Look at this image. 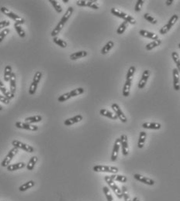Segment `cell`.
<instances>
[{"mask_svg": "<svg viewBox=\"0 0 180 201\" xmlns=\"http://www.w3.org/2000/svg\"><path fill=\"white\" fill-rule=\"evenodd\" d=\"M73 11H74V9H73L72 7L71 6L68 7V10H67V11L65 12V13L64 14V16H62V18L61 19V20L59 21L58 23L57 24V26L54 27V29L52 30V32H51V36H52L53 37H55V36H57L59 34V33L62 31V30L63 29L64 26L65 25V23L68 22V20L70 19V17H71V15H72Z\"/></svg>", "mask_w": 180, "mask_h": 201, "instance_id": "obj_1", "label": "cell"}, {"mask_svg": "<svg viewBox=\"0 0 180 201\" xmlns=\"http://www.w3.org/2000/svg\"><path fill=\"white\" fill-rule=\"evenodd\" d=\"M0 11L2 12L4 15L7 16L8 17H10V19H12L13 20H14L16 22V23L19 24V25H22V24L25 23V19L24 18L20 17L19 16H18L17 14L14 13L13 12L10 11V10H8L6 7H1L0 8Z\"/></svg>", "mask_w": 180, "mask_h": 201, "instance_id": "obj_2", "label": "cell"}, {"mask_svg": "<svg viewBox=\"0 0 180 201\" xmlns=\"http://www.w3.org/2000/svg\"><path fill=\"white\" fill-rule=\"evenodd\" d=\"M111 13L113 15H114L117 17L120 18V19H123L124 21H126L128 23H131L132 25H134V24L136 23V19H134V17H132L131 16H129L126 13H123V12L120 11V10H117L115 8H112L110 10Z\"/></svg>", "mask_w": 180, "mask_h": 201, "instance_id": "obj_3", "label": "cell"}, {"mask_svg": "<svg viewBox=\"0 0 180 201\" xmlns=\"http://www.w3.org/2000/svg\"><path fill=\"white\" fill-rule=\"evenodd\" d=\"M104 179H105V181L106 182V183L108 184V186H109V187H110V189H112L113 191L114 192V193H115L116 196H117V198H119V199H121V198H123V196H122L121 189L119 188L118 186L115 183V181L113 180L109 176H105Z\"/></svg>", "mask_w": 180, "mask_h": 201, "instance_id": "obj_4", "label": "cell"}, {"mask_svg": "<svg viewBox=\"0 0 180 201\" xmlns=\"http://www.w3.org/2000/svg\"><path fill=\"white\" fill-rule=\"evenodd\" d=\"M41 77H42V73L41 71H37L35 73L34 76H33V81H32L31 84L30 86V89H29V94L30 95H33L36 92V89H37V86L39 82L41 81Z\"/></svg>", "mask_w": 180, "mask_h": 201, "instance_id": "obj_5", "label": "cell"}, {"mask_svg": "<svg viewBox=\"0 0 180 201\" xmlns=\"http://www.w3.org/2000/svg\"><path fill=\"white\" fill-rule=\"evenodd\" d=\"M94 172L97 173H109L113 174H116L118 173L119 170L115 166H95L92 168Z\"/></svg>", "mask_w": 180, "mask_h": 201, "instance_id": "obj_6", "label": "cell"}, {"mask_svg": "<svg viewBox=\"0 0 180 201\" xmlns=\"http://www.w3.org/2000/svg\"><path fill=\"white\" fill-rule=\"evenodd\" d=\"M178 15H176V14L173 15V16L170 18V19L169 20L168 23L165 24V25L162 28H161V30H159L160 34H161V35L166 34V33H167L168 32L171 30V28H172V27L175 25V23L178 21Z\"/></svg>", "mask_w": 180, "mask_h": 201, "instance_id": "obj_7", "label": "cell"}, {"mask_svg": "<svg viewBox=\"0 0 180 201\" xmlns=\"http://www.w3.org/2000/svg\"><path fill=\"white\" fill-rule=\"evenodd\" d=\"M12 145L13 146V147L16 148L18 149H22V150H24L27 153H33L34 152V149L31 146L25 144V143L22 142L20 141H18V140H13L12 142Z\"/></svg>", "mask_w": 180, "mask_h": 201, "instance_id": "obj_8", "label": "cell"}, {"mask_svg": "<svg viewBox=\"0 0 180 201\" xmlns=\"http://www.w3.org/2000/svg\"><path fill=\"white\" fill-rule=\"evenodd\" d=\"M17 153H18V149H16V148L13 147V149H10V152L8 153V154H7L6 156L5 157V159L2 160V163H1V166H2V167H7L9 165H10V162H11V161L13 160V157H14Z\"/></svg>", "mask_w": 180, "mask_h": 201, "instance_id": "obj_9", "label": "cell"}, {"mask_svg": "<svg viewBox=\"0 0 180 201\" xmlns=\"http://www.w3.org/2000/svg\"><path fill=\"white\" fill-rule=\"evenodd\" d=\"M111 108L114 110V113L117 115V118L120 120L123 123H126L127 121V118H126V115L123 114V112H122L121 109L120 108V106L117 104V103H114V104L111 105Z\"/></svg>", "mask_w": 180, "mask_h": 201, "instance_id": "obj_10", "label": "cell"}, {"mask_svg": "<svg viewBox=\"0 0 180 201\" xmlns=\"http://www.w3.org/2000/svg\"><path fill=\"white\" fill-rule=\"evenodd\" d=\"M17 129H25V130L32 131V132H36L38 130V127L36 125H33L30 124L28 122H22V121H17L15 124Z\"/></svg>", "mask_w": 180, "mask_h": 201, "instance_id": "obj_11", "label": "cell"}, {"mask_svg": "<svg viewBox=\"0 0 180 201\" xmlns=\"http://www.w3.org/2000/svg\"><path fill=\"white\" fill-rule=\"evenodd\" d=\"M97 1L96 0H92V1H85V0H79L76 2V5L78 6H82V7H89L93 10H98L99 6L96 4Z\"/></svg>", "mask_w": 180, "mask_h": 201, "instance_id": "obj_12", "label": "cell"}, {"mask_svg": "<svg viewBox=\"0 0 180 201\" xmlns=\"http://www.w3.org/2000/svg\"><path fill=\"white\" fill-rule=\"evenodd\" d=\"M120 146L122 148V153L123 156H126L129 154V147H128L127 136L126 135H122L120 136Z\"/></svg>", "mask_w": 180, "mask_h": 201, "instance_id": "obj_13", "label": "cell"}, {"mask_svg": "<svg viewBox=\"0 0 180 201\" xmlns=\"http://www.w3.org/2000/svg\"><path fill=\"white\" fill-rule=\"evenodd\" d=\"M120 138H118L116 139L115 142H114V148H113V152L111 154V161L112 162H115L117 161V157H118L119 150H120Z\"/></svg>", "mask_w": 180, "mask_h": 201, "instance_id": "obj_14", "label": "cell"}, {"mask_svg": "<svg viewBox=\"0 0 180 201\" xmlns=\"http://www.w3.org/2000/svg\"><path fill=\"white\" fill-rule=\"evenodd\" d=\"M134 178L136 179V180L139 181V182L142 183H144V184H146V185L153 186V185H155V180H153V179H150V178H147V177H145V176H141V175L138 174V173H136V174L134 175Z\"/></svg>", "mask_w": 180, "mask_h": 201, "instance_id": "obj_15", "label": "cell"}, {"mask_svg": "<svg viewBox=\"0 0 180 201\" xmlns=\"http://www.w3.org/2000/svg\"><path fill=\"white\" fill-rule=\"evenodd\" d=\"M172 75H173V88L175 91H178L180 90L179 84V72L177 68L172 70Z\"/></svg>", "mask_w": 180, "mask_h": 201, "instance_id": "obj_16", "label": "cell"}, {"mask_svg": "<svg viewBox=\"0 0 180 201\" xmlns=\"http://www.w3.org/2000/svg\"><path fill=\"white\" fill-rule=\"evenodd\" d=\"M150 74H151V72L149 70H145V71L143 72L141 80H140L139 83H138V87L139 89H143V88L145 87L146 83H147L149 77H150Z\"/></svg>", "mask_w": 180, "mask_h": 201, "instance_id": "obj_17", "label": "cell"}, {"mask_svg": "<svg viewBox=\"0 0 180 201\" xmlns=\"http://www.w3.org/2000/svg\"><path fill=\"white\" fill-rule=\"evenodd\" d=\"M82 119H83L82 115H76V116L72 117V118H68V119H66L65 121H64V124H65V125L66 126H70V125H72L74 124H76V123L80 122Z\"/></svg>", "mask_w": 180, "mask_h": 201, "instance_id": "obj_18", "label": "cell"}, {"mask_svg": "<svg viewBox=\"0 0 180 201\" xmlns=\"http://www.w3.org/2000/svg\"><path fill=\"white\" fill-rule=\"evenodd\" d=\"M139 34L141 35V36H144L145 38H148V39H153V40H156V39H158V36L155 33H152V32L147 31L145 30H141L139 31Z\"/></svg>", "mask_w": 180, "mask_h": 201, "instance_id": "obj_19", "label": "cell"}, {"mask_svg": "<svg viewBox=\"0 0 180 201\" xmlns=\"http://www.w3.org/2000/svg\"><path fill=\"white\" fill-rule=\"evenodd\" d=\"M0 91H1V92L2 93V94H3L5 97H6L7 98L10 99V100H11L12 98L14 97V94H12V93L10 92V91H8V90L6 89V86L4 85V84L2 83V81L1 80H0Z\"/></svg>", "mask_w": 180, "mask_h": 201, "instance_id": "obj_20", "label": "cell"}, {"mask_svg": "<svg viewBox=\"0 0 180 201\" xmlns=\"http://www.w3.org/2000/svg\"><path fill=\"white\" fill-rule=\"evenodd\" d=\"M161 125L158 122H145L142 124V128L146 129H153V130H158L161 129Z\"/></svg>", "mask_w": 180, "mask_h": 201, "instance_id": "obj_21", "label": "cell"}, {"mask_svg": "<svg viewBox=\"0 0 180 201\" xmlns=\"http://www.w3.org/2000/svg\"><path fill=\"white\" fill-rule=\"evenodd\" d=\"M88 55V53L85 50H82V51H78V52L73 53L70 55V59L71 60H75L79 58H82V57H85Z\"/></svg>", "mask_w": 180, "mask_h": 201, "instance_id": "obj_22", "label": "cell"}, {"mask_svg": "<svg viewBox=\"0 0 180 201\" xmlns=\"http://www.w3.org/2000/svg\"><path fill=\"white\" fill-rule=\"evenodd\" d=\"M25 166H26V164L24 163V162H18V163L10 164V165H9L6 168L8 171L13 172V171H16V170H21V169L24 168Z\"/></svg>", "mask_w": 180, "mask_h": 201, "instance_id": "obj_23", "label": "cell"}, {"mask_svg": "<svg viewBox=\"0 0 180 201\" xmlns=\"http://www.w3.org/2000/svg\"><path fill=\"white\" fill-rule=\"evenodd\" d=\"M16 74L15 73L13 72V74H12L11 75V77H10V92L12 93V94H14L15 92H16Z\"/></svg>", "mask_w": 180, "mask_h": 201, "instance_id": "obj_24", "label": "cell"}, {"mask_svg": "<svg viewBox=\"0 0 180 201\" xmlns=\"http://www.w3.org/2000/svg\"><path fill=\"white\" fill-rule=\"evenodd\" d=\"M100 113L102 116L106 117V118H110V119H113V120H117V118H118L115 114H114L113 112H109V111L106 110V109H101L100 112Z\"/></svg>", "mask_w": 180, "mask_h": 201, "instance_id": "obj_25", "label": "cell"}, {"mask_svg": "<svg viewBox=\"0 0 180 201\" xmlns=\"http://www.w3.org/2000/svg\"><path fill=\"white\" fill-rule=\"evenodd\" d=\"M132 80H126L123 88V97H128L130 94V90H131Z\"/></svg>", "mask_w": 180, "mask_h": 201, "instance_id": "obj_26", "label": "cell"}, {"mask_svg": "<svg viewBox=\"0 0 180 201\" xmlns=\"http://www.w3.org/2000/svg\"><path fill=\"white\" fill-rule=\"evenodd\" d=\"M12 74H13L12 67L10 66V65H7L5 68V71H4V80H5L6 82L10 81Z\"/></svg>", "mask_w": 180, "mask_h": 201, "instance_id": "obj_27", "label": "cell"}, {"mask_svg": "<svg viewBox=\"0 0 180 201\" xmlns=\"http://www.w3.org/2000/svg\"><path fill=\"white\" fill-rule=\"evenodd\" d=\"M146 137H147V134L145 132H141L139 135V139H138V146L139 149H142L144 146V143H145Z\"/></svg>", "mask_w": 180, "mask_h": 201, "instance_id": "obj_28", "label": "cell"}, {"mask_svg": "<svg viewBox=\"0 0 180 201\" xmlns=\"http://www.w3.org/2000/svg\"><path fill=\"white\" fill-rule=\"evenodd\" d=\"M114 43L113 42V41H109V42L106 43V44H105L104 47L102 48L101 50V54H103V55H105V54H108V53L111 50V49L114 47Z\"/></svg>", "mask_w": 180, "mask_h": 201, "instance_id": "obj_29", "label": "cell"}, {"mask_svg": "<svg viewBox=\"0 0 180 201\" xmlns=\"http://www.w3.org/2000/svg\"><path fill=\"white\" fill-rule=\"evenodd\" d=\"M161 44V40L160 39H156V40L152 41V42L149 43H148L147 45H146L145 48H146V50H148V51H150V50L155 49V47H159Z\"/></svg>", "mask_w": 180, "mask_h": 201, "instance_id": "obj_30", "label": "cell"}, {"mask_svg": "<svg viewBox=\"0 0 180 201\" xmlns=\"http://www.w3.org/2000/svg\"><path fill=\"white\" fill-rule=\"evenodd\" d=\"M34 186H35L34 181H33V180L28 181V182L25 183H24L23 185H21L20 187H19V190L21 192L26 191V190H29V189L33 187Z\"/></svg>", "mask_w": 180, "mask_h": 201, "instance_id": "obj_31", "label": "cell"}, {"mask_svg": "<svg viewBox=\"0 0 180 201\" xmlns=\"http://www.w3.org/2000/svg\"><path fill=\"white\" fill-rule=\"evenodd\" d=\"M41 121H42V116H41V115H34V116L28 117V118H25L26 122L30 123V124H33V123H37Z\"/></svg>", "mask_w": 180, "mask_h": 201, "instance_id": "obj_32", "label": "cell"}, {"mask_svg": "<svg viewBox=\"0 0 180 201\" xmlns=\"http://www.w3.org/2000/svg\"><path fill=\"white\" fill-rule=\"evenodd\" d=\"M37 160H38V158L36 157V156H33V157L30 158V159L29 160L28 163H27V170H30V171H32V170L34 169L35 165H36V163L37 162Z\"/></svg>", "mask_w": 180, "mask_h": 201, "instance_id": "obj_33", "label": "cell"}, {"mask_svg": "<svg viewBox=\"0 0 180 201\" xmlns=\"http://www.w3.org/2000/svg\"><path fill=\"white\" fill-rule=\"evenodd\" d=\"M110 176L113 180L117 181V182L126 183L127 181V178L125 176H123V175H112V176Z\"/></svg>", "mask_w": 180, "mask_h": 201, "instance_id": "obj_34", "label": "cell"}, {"mask_svg": "<svg viewBox=\"0 0 180 201\" xmlns=\"http://www.w3.org/2000/svg\"><path fill=\"white\" fill-rule=\"evenodd\" d=\"M53 42H54V43L57 44L58 46H59V47H62V48H66L67 46H68V44H67V43L65 42V40H63V39L57 37V36H55V37H53Z\"/></svg>", "mask_w": 180, "mask_h": 201, "instance_id": "obj_35", "label": "cell"}, {"mask_svg": "<svg viewBox=\"0 0 180 201\" xmlns=\"http://www.w3.org/2000/svg\"><path fill=\"white\" fill-rule=\"evenodd\" d=\"M14 28H15V30H16V33H17V34L19 35V36H20L21 38H24L26 36V33H25V31H24V29L22 28V27H21V26L20 25H19V24H17V23H15V24H14Z\"/></svg>", "mask_w": 180, "mask_h": 201, "instance_id": "obj_36", "label": "cell"}, {"mask_svg": "<svg viewBox=\"0 0 180 201\" xmlns=\"http://www.w3.org/2000/svg\"><path fill=\"white\" fill-rule=\"evenodd\" d=\"M172 57L173 59V61L175 62L176 64L177 70L178 71V72L180 73V57L178 56V54L176 52H172Z\"/></svg>", "mask_w": 180, "mask_h": 201, "instance_id": "obj_37", "label": "cell"}, {"mask_svg": "<svg viewBox=\"0 0 180 201\" xmlns=\"http://www.w3.org/2000/svg\"><path fill=\"white\" fill-rule=\"evenodd\" d=\"M127 27H128V23L126 22V21H123V22L120 24V27H118V29H117V34L118 35L123 34V33L125 32V30H126V29L127 28Z\"/></svg>", "mask_w": 180, "mask_h": 201, "instance_id": "obj_38", "label": "cell"}, {"mask_svg": "<svg viewBox=\"0 0 180 201\" xmlns=\"http://www.w3.org/2000/svg\"><path fill=\"white\" fill-rule=\"evenodd\" d=\"M136 71V68L134 66H131L128 70L126 75V80H132L134 75V73Z\"/></svg>", "mask_w": 180, "mask_h": 201, "instance_id": "obj_39", "label": "cell"}, {"mask_svg": "<svg viewBox=\"0 0 180 201\" xmlns=\"http://www.w3.org/2000/svg\"><path fill=\"white\" fill-rule=\"evenodd\" d=\"M84 92H85V90H84V88H76V89H74V90H72V91H71L69 93H70V94H71V97H75V96L80 95V94H83Z\"/></svg>", "mask_w": 180, "mask_h": 201, "instance_id": "obj_40", "label": "cell"}, {"mask_svg": "<svg viewBox=\"0 0 180 201\" xmlns=\"http://www.w3.org/2000/svg\"><path fill=\"white\" fill-rule=\"evenodd\" d=\"M49 2H50V3L52 5V6L54 7V10H56V12H57L58 13H62V7L61 6V5L58 3V2H57V1H55V0H50Z\"/></svg>", "mask_w": 180, "mask_h": 201, "instance_id": "obj_41", "label": "cell"}, {"mask_svg": "<svg viewBox=\"0 0 180 201\" xmlns=\"http://www.w3.org/2000/svg\"><path fill=\"white\" fill-rule=\"evenodd\" d=\"M103 193H104V195L106 196L107 201H114L112 194H111L110 191H109V189L107 187H103Z\"/></svg>", "mask_w": 180, "mask_h": 201, "instance_id": "obj_42", "label": "cell"}, {"mask_svg": "<svg viewBox=\"0 0 180 201\" xmlns=\"http://www.w3.org/2000/svg\"><path fill=\"white\" fill-rule=\"evenodd\" d=\"M121 191H122V196H123V199H124V201H131L129 194H128L127 189H126V187H125V186H123V187H122Z\"/></svg>", "mask_w": 180, "mask_h": 201, "instance_id": "obj_43", "label": "cell"}, {"mask_svg": "<svg viewBox=\"0 0 180 201\" xmlns=\"http://www.w3.org/2000/svg\"><path fill=\"white\" fill-rule=\"evenodd\" d=\"M144 18L148 21V22H149L150 23H152V24H156L157 23H158L157 19H155L153 16H151V15L148 14V13H144Z\"/></svg>", "mask_w": 180, "mask_h": 201, "instance_id": "obj_44", "label": "cell"}, {"mask_svg": "<svg viewBox=\"0 0 180 201\" xmlns=\"http://www.w3.org/2000/svg\"><path fill=\"white\" fill-rule=\"evenodd\" d=\"M71 97V94H70L69 92H68V93H65V94H62V95H61L60 97L58 98V100L59 102H64V101H65V100H69Z\"/></svg>", "mask_w": 180, "mask_h": 201, "instance_id": "obj_45", "label": "cell"}, {"mask_svg": "<svg viewBox=\"0 0 180 201\" xmlns=\"http://www.w3.org/2000/svg\"><path fill=\"white\" fill-rule=\"evenodd\" d=\"M144 3V1H143V0H138V1H137L136 5H135V7H134V10H135L136 13H138V12L141 11Z\"/></svg>", "mask_w": 180, "mask_h": 201, "instance_id": "obj_46", "label": "cell"}, {"mask_svg": "<svg viewBox=\"0 0 180 201\" xmlns=\"http://www.w3.org/2000/svg\"><path fill=\"white\" fill-rule=\"evenodd\" d=\"M10 29L6 28V29H5V30H2V31L0 33V43L2 42V40H3L4 38H5L6 36L7 35L10 33Z\"/></svg>", "mask_w": 180, "mask_h": 201, "instance_id": "obj_47", "label": "cell"}, {"mask_svg": "<svg viewBox=\"0 0 180 201\" xmlns=\"http://www.w3.org/2000/svg\"><path fill=\"white\" fill-rule=\"evenodd\" d=\"M0 101L5 105H9L10 102V100L7 98L6 97H5L3 94H0Z\"/></svg>", "mask_w": 180, "mask_h": 201, "instance_id": "obj_48", "label": "cell"}, {"mask_svg": "<svg viewBox=\"0 0 180 201\" xmlns=\"http://www.w3.org/2000/svg\"><path fill=\"white\" fill-rule=\"evenodd\" d=\"M10 25V22L9 20H3L0 22V29L5 28V27H8Z\"/></svg>", "mask_w": 180, "mask_h": 201, "instance_id": "obj_49", "label": "cell"}, {"mask_svg": "<svg viewBox=\"0 0 180 201\" xmlns=\"http://www.w3.org/2000/svg\"><path fill=\"white\" fill-rule=\"evenodd\" d=\"M173 2H174L173 0H170V1H169V0H167V1H166V2H165V3H166V5H167V6H171Z\"/></svg>", "mask_w": 180, "mask_h": 201, "instance_id": "obj_50", "label": "cell"}, {"mask_svg": "<svg viewBox=\"0 0 180 201\" xmlns=\"http://www.w3.org/2000/svg\"><path fill=\"white\" fill-rule=\"evenodd\" d=\"M132 201H139V199H138V197H134V199H133Z\"/></svg>", "mask_w": 180, "mask_h": 201, "instance_id": "obj_51", "label": "cell"}, {"mask_svg": "<svg viewBox=\"0 0 180 201\" xmlns=\"http://www.w3.org/2000/svg\"><path fill=\"white\" fill-rule=\"evenodd\" d=\"M2 109H2V106L1 105H0V111H2Z\"/></svg>", "mask_w": 180, "mask_h": 201, "instance_id": "obj_52", "label": "cell"}, {"mask_svg": "<svg viewBox=\"0 0 180 201\" xmlns=\"http://www.w3.org/2000/svg\"><path fill=\"white\" fill-rule=\"evenodd\" d=\"M64 2H68V0H63Z\"/></svg>", "mask_w": 180, "mask_h": 201, "instance_id": "obj_53", "label": "cell"}, {"mask_svg": "<svg viewBox=\"0 0 180 201\" xmlns=\"http://www.w3.org/2000/svg\"><path fill=\"white\" fill-rule=\"evenodd\" d=\"M178 48L180 49V43H178Z\"/></svg>", "mask_w": 180, "mask_h": 201, "instance_id": "obj_54", "label": "cell"}]
</instances>
